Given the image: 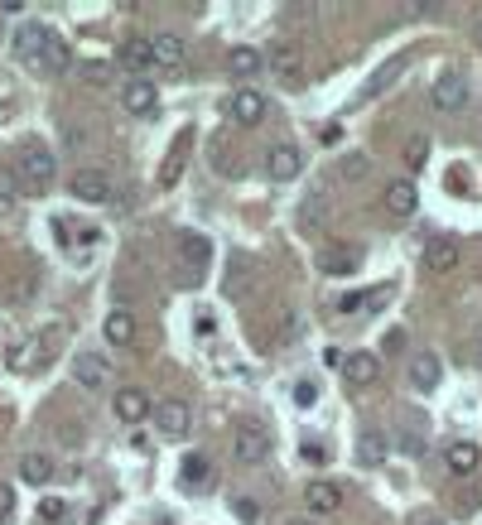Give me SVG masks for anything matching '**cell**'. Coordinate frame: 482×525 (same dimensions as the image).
Returning <instances> with one entry per match:
<instances>
[{
	"instance_id": "6da1fadb",
	"label": "cell",
	"mask_w": 482,
	"mask_h": 525,
	"mask_svg": "<svg viewBox=\"0 0 482 525\" xmlns=\"http://www.w3.org/2000/svg\"><path fill=\"white\" fill-rule=\"evenodd\" d=\"M53 174H58V164H53V154L44 145H29L25 160H20V169H15V178H20L25 193H44V188L53 184Z\"/></svg>"
},
{
	"instance_id": "7a4b0ae2",
	"label": "cell",
	"mask_w": 482,
	"mask_h": 525,
	"mask_svg": "<svg viewBox=\"0 0 482 525\" xmlns=\"http://www.w3.org/2000/svg\"><path fill=\"white\" fill-rule=\"evenodd\" d=\"M150 420H155V429L164 439H188L193 434V410H188V400H159Z\"/></svg>"
},
{
	"instance_id": "3957f363",
	"label": "cell",
	"mask_w": 482,
	"mask_h": 525,
	"mask_svg": "<svg viewBox=\"0 0 482 525\" xmlns=\"http://www.w3.org/2000/svg\"><path fill=\"white\" fill-rule=\"evenodd\" d=\"M266 68L275 73L280 87H299V78H304V58L295 44H275V49L266 53Z\"/></svg>"
},
{
	"instance_id": "277c9868",
	"label": "cell",
	"mask_w": 482,
	"mask_h": 525,
	"mask_svg": "<svg viewBox=\"0 0 482 525\" xmlns=\"http://www.w3.org/2000/svg\"><path fill=\"white\" fill-rule=\"evenodd\" d=\"M111 410H116V420H121V424H140V420L155 414V400H150V390L126 386V390H116V396H111Z\"/></svg>"
},
{
	"instance_id": "5b68a950",
	"label": "cell",
	"mask_w": 482,
	"mask_h": 525,
	"mask_svg": "<svg viewBox=\"0 0 482 525\" xmlns=\"http://www.w3.org/2000/svg\"><path fill=\"white\" fill-rule=\"evenodd\" d=\"M266 111H270V102L256 87H237V92H232V102H227V116L237 126H261Z\"/></svg>"
},
{
	"instance_id": "8992f818",
	"label": "cell",
	"mask_w": 482,
	"mask_h": 525,
	"mask_svg": "<svg viewBox=\"0 0 482 525\" xmlns=\"http://www.w3.org/2000/svg\"><path fill=\"white\" fill-rule=\"evenodd\" d=\"M73 381L82 390H102L111 381V362L102 352H78L73 357Z\"/></svg>"
},
{
	"instance_id": "52a82bcc",
	"label": "cell",
	"mask_w": 482,
	"mask_h": 525,
	"mask_svg": "<svg viewBox=\"0 0 482 525\" xmlns=\"http://www.w3.org/2000/svg\"><path fill=\"white\" fill-rule=\"evenodd\" d=\"M232 453H237V463H246V468H256V463L270 453V434L261 424H241L237 439H232Z\"/></svg>"
},
{
	"instance_id": "ba28073f",
	"label": "cell",
	"mask_w": 482,
	"mask_h": 525,
	"mask_svg": "<svg viewBox=\"0 0 482 525\" xmlns=\"http://www.w3.org/2000/svg\"><path fill=\"white\" fill-rule=\"evenodd\" d=\"M68 193H73L78 202H107V198H111V174H102V169H78L73 178H68Z\"/></svg>"
},
{
	"instance_id": "9c48e42d",
	"label": "cell",
	"mask_w": 482,
	"mask_h": 525,
	"mask_svg": "<svg viewBox=\"0 0 482 525\" xmlns=\"http://www.w3.org/2000/svg\"><path fill=\"white\" fill-rule=\"evenodd\" d=\"M304 169V154L295 145H270L266 150V174L275 178V184H290V178H299Z\"/></svg>"
},
{
	"instance_id": "30bf717a",
	"label": "cell",
	"mask_w": 482,
	"mask_h": 525,
	"mask_svg": "<svg viewBox=\"0 0 482 525\" xmlns=\"http://www.w3.org/2000/svg\"><path fill=\"white\" fill-rule=\"evenodd\" d=\"M121 106L131 116H155V106H159V92H155V82H145V78H131L121 87Z\"/></svg>"
},
{
	"instance_id": "8fae6325",
	"label": "cell",
	"mask_w": 482,
	"mask_h": 525,
	"mask_svg": "<svg viewBox=\"0 0 482 525\" xmlns=\"http://www.w3.org/2000/svg\"><path fill=\"white\" fill-rule=\"evenodd\" d=\"M429 102H434V111H458V106L468 102V82L458 78V73H444L439 82H434Z\"/></svg>"
},
{
	"instance_id": "7c38bea8",
	"label": "cell",
	"mask_w": 482,
	"mask_h": 525,
	"mask_svg": "<svg viewBox=\"0 0 482 525\" xmlns=\"http://www.w3.org/2000/svg\"><path fill=\"white\" fill-rule=\"evenodd\" d=\"M304 506H309L314 516H333V511L343 506V487L338 482H309L304 487Z\"/></svg>"
},
{
	"instance_id": "4fadbf2b",
	"label": "cell",
	"mask_w": 482,
	"mask_h": 525,
	"mask_svg": "<svg viewBox=\"0 0 482 525\" xmlns=\"http://www.w3.org/2000/svg\"><path fill=\"white\" fill-rule=\"evenodd\" d=\"M343 376L352 381V386H372V381H381V357L376 352H347Z\"/></svg>"
},
{
	"instance_id": "5bb4252c",
	"label": "cell",
	"mask_w": 482,
	"mask_h": 525,
	"mask_svg": "<svg viewBox=\"0 0 482 525\" xmlns=\"http://www.w3.org/2000/svg\"><path fill=\"white\" fill-rule=\"evenodd\" d=\"M439 376H444V362L434 352H415V357H410V386H415V390H434V386H439Z\"/></svg>"
},
{
	"instance_id": "9a60e30c",
	"label": "cell",
	"mask_w": 482,
	"mask_h": 525,
	"mask_svg": "<svg viewBox=\"0 0 482 525\" xmlns=\"http://www.w3.org/2000/svg\"><path fill=\"white\" fill-rule=\"evenodd\" d=\"M261 68H266L261 49H251V44H232V49H227V73L232 78H256Z\"/></svg>"
},
{
	"instance_id": "2e32d148",
	"label": "cell",
	"mask_w": 482,
	"mask_h": 525,
	"mask_svg": "<svg viewBox=\"0 0 482 525\" xmlns=\"http://www.w3.org/2000/svg\"><path fill=\"white\" fill-rule=\"evenodd\" d=\"M425 266L434 270V275H449V270L458 266V242H453V236H429Z\"/></svg>"
},
{
	"instance_id": "e0dca14e",
	"label": "cell",
	"mask_w": 482,
	"mask_h": 525,
	"mask_svg": "<svg viewBox=\"0 0 482 525\" xmlns=\"http://www.w3.org/2000/svg\"><path fill=\"white\" fill-rule=\"evenodd\" d=\"M415 208H420V193H415V184H410V178L386 184V212H391V217H410Z\"/></svg>"
},
{
	"instance_id": "ac0fdd59",
	"label": "cell",
	"mask_w": 482,
	"mask_h": 525,
	"mask_svg": "<svg viewBox=\"0 0 482 525\" xmlns=\"http://www.w3.org/2000/svg\"><path fill=\"white\" fill-rule=\"evenodd\" d=\"M44 44H49V29H44V25H34V20H29V25H20V29H15V53L25 58L29 68L39 63Z\"/></svg>"
},
{
	"instance_id": "d6986e66",
	"label": "cell",
	"mask_w": 482,
	"mask_h": 525,
	"mask_svg": "<svg viewBox=\"0 0 482 525\" xmlns=\"http://www.w3.org/2000/svg\"><path fill=\"white\" fill-rule=\"evenodd\" d=\"M179 260H184L188 270H203L208 260H213V242H208L203 232H184L179 236Z\"/></svg>"
},
{
	"instance_id": "ffe728a7",
	"label": "cell",
	"mask_w": 482,
	"mask_h": 525,
	"mask_svg": "<svg viewBox=\"0 0 482 525\" xmlns=\"http://www.w3.org/2000/svg\"><path fill=\"white\" fill-rule=\"evenodd\" d=\"M444 458H449V472H453V477H473V472L482 468V448L468 444V439L449 444V453H444Z\"/></svg>"
},
{
	"instance_id": "44dd1931",
	"label": "cell",
	"mask_w": 482,
	"mask_h": 525,
	"mask_svg": "<svg viewBox=\"0 0 482 525\" xmlns=\"http://www.w3.org/2000/svg\"><path fill=\"white\" fill-rule=\"evenodd\" d=\"M150 53H155V63L159 68H179L184 63V53H188V44L179 39V34H155V39H150Z\"/></svg>"
},
{
	"instance_id": "7402d4cb",
	"label": "cell",
	"mask_w": 482,
	"mask_h": 525,
	"mask_svg": "<svg viewBox=\"0 0 482 525\" xmlns=\"http://www.w3.org/2000/svg\"><path fill=\"white\" fill-rule=\"evenodd\" d=\"M102 332H107L111 348H131L135 342V318L126 314V308H116V314H107V324H102Z\"/></svg>"
},
{
	"instance_id": "603a6c76",
	"label": "cell",
	"mask_w": 482,
	"mask_h": 525,
	"mask_svg": "<svg viewBox=\"0 0 482 525\" xmlns=\"http://www.w3.org/2000/svg\"><path fill=\"white\" fill-rule=\"evenodd\" d=\"M357 246H328L323 256H319V266L328 270V275H352V270H357Z\"/></svg>"
},
{
	"instance_id": "cb8c5ba5",
	"label": "cell",
	"mask_w": 482,
	"mask_h": 525,
	"mask_svg": "<svg viewBox=\"0 0 482 525\" xmlns=\"http://www.w3.org/2000/svg\"><path fill=\"white\" fill-rule=\"evenodd\" d=\"M49 477H53V458H49V453H25V458H20V482L44 487Z\"/></svg>"
},
{
	"instance_id": "d4e9b609",
	"label": "cell",
	"mask_w": 482,
	"mask_h": 525,
	"mask_svg": "<svg viewBox=\"0 0 482 525\" xmlns=\"http://www.w3.org/2000/svg\"><path fill=\"white\" fill-rule=\"evenodd\" d=\"M121 63L131 68L135 78H145V68H155V53H150V39H126V44H121Z\"/></svg>"
},
{
	"instance_id": "484cf974",
	"label": "cell",
	"mask_w": 482,
	"mask_h": 525,
	"mask_svg": "<svg viewBox=\"0 0 482 525\" xmlns=\"http://www.w3.org/2000/svg\"><path fill=\"white\" fill-rule=\"evenodd\" d=\"M386 453H391V448H386V434H376V429H367V434L357 439V463H362V468H381Z\"/></svg>"
},
{
	"instance_id": "4316f807",
	"label": "cell",
	"mask_w": 482,
	"mask_h": 525,
	"mask_svg": "<svg viewBox=\"0 0 482 525\" xmlns=\"http://www.w3.org/2000/svg\"><path fill=\"white\" fill-rule=\"evenodd\" d=\"M73 63V53H68V44L58 39V34H49V44H44V53H39V73H63V68Z\"/></svg>"
},
{
	"instance_id": "83f0119b",
	"label": "cell",
	"mask_w": 482,
	"mask_h": 525,
	"mask_svg": "<svg viewBox=\"0 0 482 525\" xmlns=\"http://www.w3.org/2000/svg\"><path fill=\"white\" fill-rule=\"evenodd\" d=\"M208 477H213V463H208V453H188L179 463V482L184 487H208Z\"/></svg>"
},
{
	"instance_id": "f1b7e54d",
	"label": "cell",
	"mask_w": 482,
	"mask_h": 525,
	"mask_svg": "<svg viewBox=\"0 0 482 525\" xmlns=\"http://www.w3.org/2000/svg\"><path fill=\"white\" fill-rule=\"evenodd\" d=\"M410 63V58L405 53H396V58H386V63L381 68H376V73L367 78V87H362V97H376V92H386V87H391V78L396 73H401V68Z\"/></svg>"
},
{
	"instance_id": "f546056e",
	"label": "cell",
	"mask_w": 482,
	"mask_h": 525,
	"mask_svg": "<svg viewBox=\"0 0 482 525\" xmlns=\"http://www.w3.org/2000/svg\"><path fill=\"white\" fill-rule=\"evenodd\" d=\"M295 226H299V232H319V226H323V198L319 193H309L295 208Z\"/></svg>"
},
{
	"instance_id": "4dcf8cb0",
	"label": "cell",
	"mask_w": 482,
	"mask_h": 525,
	"mask_svg": "<svg viewBox=\"0 0 482 525\" xmlns=\"http://www.w3.org/2000/svg\"><path fill=\"white\" fill-rule=\"evenodd\" d=\"M39 525H73V506L63 496H44L39 501Z\"/></svg>"
},
{
	"instance_id": "1f68e13d",
	"label": "cell",
	"mask_w": 482,
	"mask_h": 525,
	"mask_svg": "<svg viewBox=\"0 0 482 525\" xmlns=\"http://www.w3.org/2000/svg\"><path fill=\"white\" fill-rule=\"evenodd\" d=\"M367 169H372V160H367V154H357V150L338 160V178H343V184H357V178L367 174Z\"/></svg>"
},
{
	"instance_id": "d6a6232c",
	"label": "cell",
	"mask_w": 482,
	"mask_h": 525,
	"mask_svg": "<svg viewBox=\"0 0 482 525\" xmlns=\"http://www.w3.org/2000/svg\"><path fill=\"white\" fill-rule=\"evenodd\" d=\"M295 405H299V410L319 405V381H299V386H295Z\"/></svg>"
},
{
	"instance_id": "836d02e7",
	"label": "cell",
	"mask_w": 482,
	"mask_h": 525,
	"mask_svg": "<svg viewBox=\"0 0 482 525\" xmlns=\"http://www.w3.org/2000/svg\"><path fill=\"white\" fill-rule=\"evenodd\" d=\"M10 521H15V487L0 482V525H10Z\"/></svg>"
},
{
	"instance_id": "e575fe53",
	"label": "cell",
	"mask_w": 482,
	"mask_h": 525,
	"mask_svg": "<svg viewBox=\"0 0 482 525\" xmlns=\"http://www.w3.org/2000/svg\"><path fill=\"white\" fill-rule=\"evenodd\" d=\"M20 198V178L10 174V169H0V208H5V202H15Z\"/></svg>"
},
{
	"instance_id": "d590c367",
	"label": "cell",
	"mask_w": 482,
	"mask_h": 525,
	"mask_svg": "<svg viewBox=\"0 0 482 525\" xmlns=\"http://www.w3.org/2000/svg\"><path fill=\"white\" fill-rule=\"evenodd\" d=\"M425 154H429V135H415V140H410V150H405L410 169H420V164H425Z\"/></svg>"
},
{
	"instance_id": "8d00e7d4",
	"label": "cell",
	"mask_w": 482,
	"mask_h": 525,
	"mask_svg": "<svg viewBox=\"0 0 482 525\" xmlns=\"http://www.w3.org/2000/svg\"><path fill=\"white\" fill-rule=\"evenodd\" d=\"M82 78H87V82H107V78H111V63H102V58H87V63H82Z\"/></svg>"
},
{
	"instance_id": "74e56055",
	"label": "cell",
	"mask_w": 482,
	"mask_h": 525,
	"mask_svg": "<svg viewBox=\"0 0 482 525\" xmlns=\"http://www.w3.org/2000/svg\"><path fill=\"white\" fill-rule=\"evenodd\" d=\"M179 174H184V154L174 150V154H169V164H164V169H159V184L169 188V184H174V178H179Z\"/></svg>"
},
{
	"instance_id": "f35d334b",
	"label": "cell",
	"mask_w": 482,
	"mask_h": 525,
	"mask_svg": "<svg viewBox=\"0 0 482 525\" xmlns=\"http://www.w3.org/2000/svg\"><path fill=\"white\" fill-rule=\"evenodd\" d=\"M232 506H237V521H261V506H256L251 496H237Z\"/></svg>"
},
{
	"instance_id": "ab89813d",
	"label": "cell",
	"mask_w": 482,
	"mask_h": 525,
	"mask_svg": "<svg viewBox=\"0 0 482 525\" xmlns=\"http://www.w3.org/2000/svg\"><path fill=\"white\" fill-rule=\"evenodd\" d=\"M473 511H478V492H463L458 496V516H473Z\"/></svg>"
},
{
	"instance_id": "60d3db41",
	"label": "cell",
	"mask_w": 482,
	"mask_h": 525,
	"mask_svg": "<svg viewBox=\"0 0 482 525\" xmlns=\"http://www.w3.org/2000/svg\"><path fill=\"white\" fill-rule=\"evenodd\" d=\"M343 362H347L343 348H328V352H323V366H328V372H333V366H343Z\"/></svg>"
},
{
	"instance_id": "b9f144b4",
	"label": "cell",
	"mask_w": 482,
	"mask_h": 525,
	"mask_svg": "<svg viewBox=\"0 0 482 525\" xmlns=\"http://www.w3.org/2000/svg\"><path fill=\"white\" fill-rule=\"evenodd\" d=\"M415 525H449V521H439V516H415Z\"/></svg>"
},
{
	"instance_id": "7bdbcfd3",
	"label": "cell",
	"mask_w": 482,
	"mask_h": 525,
	"mask_svg": "<svg viewBox=\"0 0 482 525\" xmlns=\"http://www.w3.org/2000/svg\"><path fill=\"white\" fill-rule=\"evenodd\" d=\"M280 525H314V521H304V516H285Z\"/></svg>"
},
{
	"instance_id": "ee69618b",
	"label": "cell",
	"mask_w": 482,
	"mask_h": 525,
	"mask_svg": "<svg viewBox=\"0 0 482 525\" xmlns=\"http://www.w3.org/2000/svg\"><path fill=\"white\" fill-rule=\"evenodd\" d=\"M478 39H482V25H478Z\"/></svg>"
}]
</instances>
